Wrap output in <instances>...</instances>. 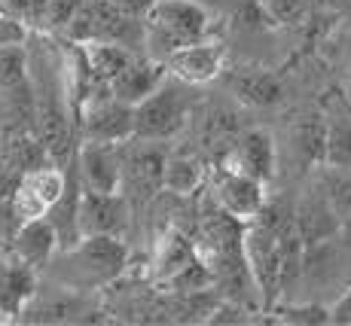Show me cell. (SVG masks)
<instances>
[{
	"label": "cell",
	"instance_id": "1",
	"mask_svg": "<svg viewBox=\"0 0 351 326\" xmlns=\"http://www.w3.org/2000/svg\"><path fill=\"white\" fill-rule=\"evenodd\" d=\"M52 277L58 287L92 293L117 281L128 266V247L123 235H83L73 247L58 250L52 260Z\"/></svg>",
	"mask_w": 351,
	"mask_h": 326
},
{
	"label": "cell",
	"instance_id": "2",
	"mask_svg": "<svg viewBox=\"0 0 351 326\" xmlns=\"http://www.w3.org/2000/svg\"><path fill=\"white\" fill-rule=\"evenodd\" d=\"M217 16L199 0H156L144 16V52L159 61L214 37Z\"/></svg>",
	"mask_w": 351,
	"mask_h": 326
},
{
	"label": "cell",
	"instance_id": "3",
	"mask_svg": "<svg viewBox=\"0 0 351 326\" xmlns=\"http://www.w3.org/2000/svg\"><path fill=\"white\" fill-rule=\"evenodd\" d=\"M293 214H281L278 208H272L266 201L263 214L256 220L245 223V262L251 268V277L256 284V293L266 311H272L278 305V296L285 293L281 284V238L278 226L290 220Z\"/></svg>",
	"mask_w": 351,
	"mask_h": 326
},
{
	"label": "cell",
	"instance_id": "4",
	"mask_svg": "<svg viewBox=\"0 0 351 326\" xmlns=\"http://www.w3.org/2000/svg\"><path fill=\"white\" fill-rule=\"evenodd\" d=\"M184 86L178 77H168L150 98L134 104V140H168L186 125L190 98Z\"/></svg>",
	"mask_w": 351,
	"mask_h": 326
},
{
	"label": "cell",
	"instance_id": "5",
	"mask_svg": "<svg viewBox=\"0 0 351 326\" xmlns=\"http://www.w3.org/2000/svg\"><path fill=\"white\" fill-rule=\"evenodd\" d=\"M67 192V168L46 162V165L25 171L19 183L12 186L10 199L16 208L19 220H37V216H49V210L62 201V195Z\"/></svg>",
	"mask_w": 351,
	"mask_h": 326
},
{
	"label": "cell",
	"instance_id": "6",
	"mask_svg": "<svg viewBox=\"0 0 351 326\" xmlns=\"http://www.w3.org/2000/svg\"><path fill=\"white\" fill-rule=\"evenodd\" d=\"M80 122H83L86 140L117 144V147H125L134 140V104L119 101L110 89L89 98V104L80 113Z\"/></svg>",
	"mask_w": 351,
	"mask_h": 326
},
{
	"label": "cell",
	"instance_id": "7",
	"mask_svg": "<svg viewBox=\"0 0 351 326\" xmlns=\"http://www.w3.org/2000/svg\"><path fill=\"white\" fill-rule=\"evenodd\" d=\"M211 189V195L217 199V208H223L229 216H235L241 223L256 220L266 208V183H260L245 171H235V168H214Z\"/></svg>",
	"mask_w": 351,
	"mask_h": 326
},
{
	"label": "cell",
	"instance_id": "8",
	"mask_svg": "<svg viewBox=\"0 0 351 326\" xmlns=\"http://www.w3.org/2000/svg\"><path fill=\"white\" fill-rule=\"evenodd\" d=\"M217 165L235 168V171L251 174L260 183H269L275 177V168H278V147H275L272 131H266V128H247V131H241L232 149H226L220 155Z\"/></svg>",
	"mask_w": 351,
	"mask_h": 326
},
{
	"label": "cell",
	"instance_id": "9",
	"mask_svg": "<svg viewBox=\"0 0 351 326\" xmlns=\"http://www.w3.org/2000/svg\"><path fill=\"white\" fill-rule=\"evenodd\" d=\"M37 293L40 271L6 250V256H0V321H19Z\"/></svg>",
	"mask_w": 351,
	"mask_h": 326
},
{
	"label": "cell",
	"instance_id": "10",
	"mask_svg": "<svg viewBox=\"0 0 351 326\" xmlns=\"http://www.w3.org/2000/svg\"><path fill=\"white\" fill-rule=\"evenodd\" d=\"M171 77H178L186 86H205L217 79L226 71V46L220 40H202V43L184 46L174 55L165 58Z\"/></svg>",
	"mask_w": 351,
	"mask_h": 326
},
{
	"label": "cell",
	"instance_id": "11",
	"mask_svg": "<svg viewBox=\"0 0 351 326\" xmlns=\"http://www.w3.org/2000/svg\"><path fill=\"white\" fill-rule=\"evenodd\" d=\"M77 171L86 189L123 192V153H119L117 144L86 140L77 149Z\"/></svg>",
	"mask_w": 351,
	"mask_h": 326
},
{
	"label": "cell",
	"instance_id": "12",
	"mask_svg": "<svg viewBox=\"0 0 351 326\" xmlns=\"http://www.w3.org/2000/svg\"><path fill=\"white\" fill-rule=\"evenodd\" d=\"M128 226L125 192H80V229L83 235H123Z\"/></svg>",
	"mask_w": 351,
	"mask_h": 326
},
{
	"label": "cell",
	"instance_id": "13",
	"mask_svg": "<svg viewBox=\"0 0 351 326\" xmlns=\"http://www.w3.org/2000/svg\"><path fill=\"white\" fill-rule=\"evenodd\" d=\"M159 189H165V153L153 140L134 144L123 155V192L150 199Z\"/></svg>",
	"mask_w": 351,
	"mask_h": 326
},
{
	"label": "cell",
	"instance_id": "14",
	"mask_svg": "<svg viewBox=\"0 0 351 326\" xmlns=\"http://www.w3.org/2000/svg\"><path fill=\"white\" fill-rule=\"evenodd\" d=\"M10 250L28 266L43 271L46 266H52V260L62 250V238H58V229L52 226L49 216H37V220H25L16 229V235L10 238Z\"/></svg>",
	"mask_w": 351,
	"mask_h": 326
},
{
	"label": "cell",
	"instance_id": "15",
	"mask_svg": "<svg viewBox=\"0 0 351 326\" xmlns=\"http://www.w3.org/2000/svg\"><path fill=\"white\" fill-rule=\"evenodd\" d=\"M168 77H171V71H168L165 61L147 55V52H138V55L132 58V64L110 83V92L117 95L119 101H125V104H141V101L150 98Z\"/></svg>",
	"mask_w": 351,
	"mask_h": 326
},
{
	"label": "cell",
	"instance_id": "16",
	"mask_svg": "<svg viewBox=\"0 0 351 326\" xmlns=\"http://www.w3.org/2000/svg\"><path fill=\"white\" fill-rule=\"evenodd\" d=\"M226 86L241 104L247 107H272L281 101V79L263 67H239L226 73Z\"/></svg>",
	"mask_w": 351,
	"mask_h": 326
},
{
	"label": "cell",
	"instance_id": "17",
	"mask_svg": "<svg viewBox=\"0 0 351 326\" xmlns=\"http://www.w3.org/2000/svg\"><path fill=\"white\" fill-rule=\"evenodd\" d=\"M293 220H296V229H300L302 241H306V247L330 241V238L342 229V220L336 216V210L327 205L321 189H315V195H308V199L300 201Z\"/></svg>",
	"mask_w": 351,
	"mask_h": 326
},
{
	"label": "cell",
	"instance_id": "18",
	"mask_svg": "<svg viewBox=\"0 0 351 326\" xmlns=\"http://www.w3.org/2000/svg\"><path fill=\"white\" fill-rule=\"evenodd\" d=\"M80 46H83V55H86V61H89L95 79L104 83V86H110L113 79L132 64V58L138 55V52L128 49V46L104 43V40H98V43H80Z\"/></svg>",
	"mask_w": 351,
	"mask_h": 326
},
{
	"label": "cell",
	"instance_id": "19",
	"mask_svg": "<svg viewBox=\"0 0 351 326\" xmlns=\"http://www.w3.org/2000/svg\"><path fill=\"white\" fill-rule=\"evenodd\" d=\"M208 180L205 165L190 153H168L165 155V189L171 195H193Z\"/></svg>",
	"mask_w": 351,
	"mask_h": 326
},
{
	"label": "cell",
	"instance_id": "20",
	"mask_svg": "<svg viewBox=\"0 0 351 326\" xmlns=\"http://www.w3.org/2000/svg\"><path fill=\"white\" fill-rule=\"evenodd\" d=\"M318 189L342 223L351 220V168L324 165L321 174H318Z\"/></svg>",
	"mask_w": 351,
	"mask_h": 326
},
{
	"label": "cell",
	"instance_id": "21",
	"mask_svg": "<svg viewBox=\"0 0 351 326\" xmlns=\"http://www.w3.org/2000/svg\"><path fill=\"white\" fill-rule=\"evenodd\" d=\"M327 134L330 125H324L321 116H306L293 128V147L308 165H324L327 162Z\"/></svg>",
	"mask_w": 351,
	"mask_h": 326
},
{
	"label": "cell",
	"instance_id": "22",
	"mask_svg": "<svg viewBox=\"0 0 351 326\" xmlns=\"http://www.w3.org/2000/svg\"><path fill=\"white\" fill-rule=\"evenodd\" d=\"M195 256H199V250H195L184 235L168 232L162 238V247H159V256H156V277L165 284L168 277H174L184 266H190Z\"/></svg>",
	"mask_w": 351,
	"mask_h": 326
},
{
	"label": "cell",
	"instance_id": "23",
	"mask_svg": "<svg viewBox=\"0 0 351 326\" xmlns=\"http://www.w3.org/2000/svg\"><path fill=\"white\" fill-rule=\"evenodd\" d=\"M31 79V55L25 46H6L0 49V92L25 86Z\"/></svg>",
	"mask_w": 351,
	"mask_h": 326
},
{
	"label": "cell",
	"instance_id": "24",
	"mask_svg": "<svg viewBox=\"0 0 351 326\" xmlns=\"http://www.w3.org/2000/svg\"><path fill=\"white\" fill-rule=\"evenodd\" d=\"M272 314H281V323H306V326H318V323H330V308L324 305H275Z\"/></svg>",
	"mask_w": 351,
	"mask_h": 326
},
{
	"label": "cell",
	"instance_id": "25",
	"mask_svg": "<svg viewBox=\"0 0 351 326\" xmlns=\"http://www.w3.org/2000/svg\"><path fill=\"white\" fill-rule=\"evenodd\" d=\"M324 165H346L351 168V128L330 125L327 134V162Z\"/></svg>",
	"mask_w": 351,
	"mask_h": 326
},
{
	"label": "cell",
	"instance_id": "26",
	"mask_svg": "<svg viewBox=\"0 0 351 326\" xmlns=\"http://www.w3.org/2000/svg\"><path fill=\"white\" fill-rule=\"evenodd\" d=\"M266 12L275 25H293L306 12V0H266Z\"/></svg>",
	"mask_w": 351,
	"mask_h": 326
},
{
	"label": "cell",
	"instance_id": "27",
	"mask_svg": "<svg viewBox=\"0 0 351 326\" xmlns=\"http://www.w3.org/2000/svg\"><path fill=\"white\" fill-rule=\"evenodd\" d=\"M28 31H25L22 18H0V49L6 46H22Z\"/></svg>",
	"mask_w": 351,
	"mask_h": 326
},
{
	"label": "cell",
	"instance_id": "28",
	"mask_svg": "<svg viewBox=\"0 0 351 326\" xmlns=\"http://www.w3.org/2000/svg\"><path fill=\"white\" fill-rule=\"evenodd\" d=\"M330 323H342V326H351V287L330 305Z\"/></svg>",
	"mask_w": 351,
	"mask_h": 326
},
{
	"label": "cell",
	"instance_id": "29",
	"mask_svg": "<svg viewBox=\"0 0 351 326\" xmlns=\"http://www.w3.org/2000/svg\"><path fill=\"white\" fill-rule=\"evenodd\" d=\"M113 6H119L123 12H128V16H141L144 18L147 16V10H150L156 0H110Z\"/></svg>",
	"mask_w": 351,
	"mask_h": 326
},
{
	"label": "cell",
	"instance_id": "30",
	"mask_svg": "<svg viewBox=\"0 0 351 326\" xmlns=\"http://www.w3.org/2000/svg\"><path fill=\"white\" fill-rule=\"evenodd\" d=\"M3 244H6V241H3V238H0V247H3Z\"/></svg>",
	"mask_w": 351,
	"mask_h": 326
}]
</instances>
